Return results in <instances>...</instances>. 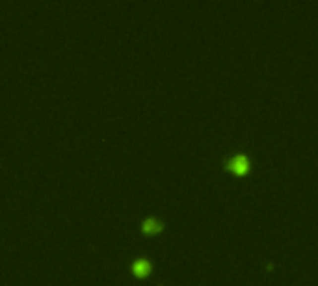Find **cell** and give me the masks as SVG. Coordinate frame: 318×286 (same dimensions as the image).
Wrapping results in <instances>:
<instances>
[{"mask_svg":"<svg viewBox=\"0 0 318 286\" xmlns=\"http://www.w3.org/2000/svg\"><path fill=\"white\" fill-rule=\"evenodd\" d=\"M227 166H229V169H233L235 173H246L248 168H250V160H248L246 154H235V156L227 162Z\"/></svg>","mask_w":318,"mask_h":286,"instance_id":"6da1fadb","label":"cell"},{"mask_svg":"<svg viewBox=\"0 0 318 286\" xmlns=\"http://www.w3.org/2000/svg\"><path fill=\"white\" fill-rule=\"evenodd\" d=\"M162 227H164L162 223L158 220H155V218H147V220H143V223H141V230H143V232H149V234L162 230Z\"/></svg>","mask_w":318,"mask_h":286,"instance_id":"7a4b0ae2","label":"cell"},{"mask_svg":"<svg viewBox=\"0 0 318 286\" xmlns=\"http://www.w3.org/2000/svg\"><path fill=\"white\" fill-rule=\"evenodd\" d=\"M151 270V262L145 260V258H138V260H134L132 262V272L141 275V273H147Z\"/></svg>","mask_w":318,"mask_h":286,"instance_id":"3957f363","label":"cell"}]
</instances>
